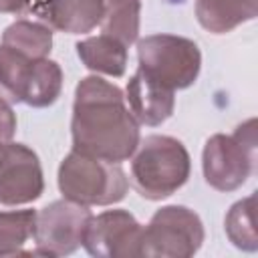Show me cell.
<instances>
[{
    "instance_id": "cell-7",
    "label": "cell",
    "mask_w": 258,
    "mask_h": 258,
    "mask_svg": "<svg viewBox=\"0 0 258 258\" xmlns=\"http://www.w3.org/2000/svg\"><path fill=\"white\" fill-rule=\"evenodd\" d=\"M204 224L185 206H165L143 226L139 256L149 258H189L204 244Z\"/></svg>"
},
{
    "instance_id": "cell-5",
    "label": "cell",
    "mask_w": 258,
    "mask_h": 258,
    "mask_svg": "<svg viewBox=\"0 0 258 258\" xmlns=\"http://www.w3.org/2000/svg\"><path fill=\"white\" fill-rule=\"evenodd\" d=\"M256 165V119L236 127L232 135H212L202 151L204 179L218 191H234L246 183Z\"/></svg>"
},
{
    "instance_id": "cell-11",
    "label": "cell",
    "mask_w": 258,
    "mask_h": 258,
    "mask_svg": "<svg viewBox=\"0 0 258 258\" xmlns=\"http://www.w3.org/2000/svg\"><path fill=\"white\" fill-rule=\"evenodd\" d=\"M22 16L50 30L87 34L103 18V0H28Z\"/></svg>"
},
{
    "instance_id": "cell-10",
    "label": "cell",
    "mask_w": 258,
    "mask_h": 258,
    "mask_svg": "<svg viewBox=\"0 0 258 258\" xmlns=\"http://www.w3.org/2000/svg\"><path fill=\"white\" fill-rule=\"evenodd\" d=\"M44 191L38 155L24 143H10L0 153V206H24Z\"/></svg>"
},
{
    "instance_id": "cell-15",
    "label": "cell",
    "mask_w": 258,
    "mask_h": 258,
    "mask_svg": "<svg viewBox=\"0 0 258 258\" xmlns=\"http://www.w3.org/2000/svg\"><path fill=\"white\" fill-rule=\"evenodd\" d=\"M139 16L141 0H103V18L99 26L103 34L129 46L139 36Z\"/></svg>"
},
{
    "instance_id": "cell-2",
    "label": "cell",
    "mask_w": 258,
    "mask_h": 258,
    "mask_svg": "<svg viewBox=\"0 0 258 258\" xmlns=\"http://www.w3.org/2000/svg\"><path fill=\"white\" fill-rule=\"evenodd\" d=\"M191 159L185 145L171 135L139 139L131 155L129 183L145 200L157 202L175 194L189 177Z\"/></svg>"
},
{
    "instance_id": "cell-6",
    "label": "cell",
    "mask_w": 258,
    "mask_h": 258,
    "mask_svg": "<svg viewBox=\"0 0 258 258\" xmlns=\"http://www.w3.org/2000/svg\"><path fill=\"white\" fill-rule=\"evenodd\" d=\"M139 69L171 91L187 89L202 69V52L191 38L177 34H149L137 40Z\"/></svg>"
},
{
    "instance_id": "cell-8",
    "label": "cell",
    "mask_w": 258,
    "mask_h": 258,
    "mask_svg": "<svg viewBox=\"0 0 258 258\" xmlns=\"http://www.w3.org/2000/svg\"><path fill=\"white\" fill-rule=\"evenodd\" d=\"M93 214L87 206L71 200H56L36 212L34 220V254L67 256L83 246V238Z\"/></svg>"
},
{
    "instance_id": "cell-20",
    "label": "cell",
    "mask_w": 258,
    "mask_h": 258,
    "mask_svg": "<svg viewBox=\"0 0 258 258\" xmlns=\"http://www.w3.org/2000/svg\"><path fill=\"white\" fill-rule=\"evenodd\" d=\"M28 0H0V14H24Z\"/></svg>"
},
{
    "instance_id": "cell-3",
    "label": "cell",
    "mask_w": 258,
    "mask_h": 258,
    "mask_svg": "<svg viewBox=\"0 0 258 258\" xmlns=\"http://www.w3.org/2000/svg\"><path fill=\"white\" fill-rule=\"evenodd\" d=\"M58 189L81 206H111L125 198L129 179L119 163L71 151L58 165Z\"/></svg>"
},
{
    "instance_id": "cell-12",
    "label": "cell",
    "mask_w": 258,
    "mask_h": 258,
    "mask_svg": "<svg viewBox=\"0 0 258 258\" xmlns=\"http://www.w3.org/2000/svg\"><path fill=\"white\" fill-rule=\"evenodd\" d=\"M175 91L163 87L141 69L129 79L125 89V103L139 125H161L175 109Z\"/></svg>"
},
{
    "instance_id": "cell-9",
    "label": "cell",
    "mask_w": 258,
    "mask_h": 258,
    "mask_svg": "<svg viewBox=\"0 0 258 258\" xmlns=\"http://www.w3.org/2000/svg\"><path fill=\"white\" fill-rule=\"evenodd\" d=\"M143 226L127 210H107L91 218L83 246L97 258L139 256Z\"/></svg>"
},
{
    "instance_id": "cell-14",
    "label": "cell",
    "mask_w": 258,
    "mask_h": 258,
    "mask_svg": "<svg viewBox=\"0 0 258 258\" xmlns=\"http://www.w3.org/2000/svg\"><path fill=\"white\" fill-rule=\"evenodd\" d=\"M77 54L81 62L97 73V75H107V77H123L127 69V46L119 42L113 36L107 34H97L89 36L81 42H77Z\"/></svg>"
},
{
    "instance_id": "cell-17",
    "label": "cell",
    "mask_w": 258,
    "mask_h": 258,
    "mask_svg": "<svg viewBox=\"0 0 258 258\" xmlns=\"http://www.w3.org/2000/svg\"><path fill=\"white\" fill-rule=\"evenodd\" d=\"M34 210H10L0 212V256L32 254L24 250V244L34 232Z\"/></svg>"
},
{
    "instance_id": "cell-18",
    "label": "cell",
    "mask_w": 258,
    "mask_h": 258,
    "mask_svg": "<svg viewBox=\"0 0 258 258\" xmlns=\"http://www.w3.org/2000/svg\"><path fill=\"white\" fill-rule=\"evenodd\" d=\"M254 210H256V196L250 194L248 198L236 202L224 220L226 236L230 242L246 252H254L258 248V236L254 228Z\"/></svg>"
},
{
    "instance_id": "cell-19",
    "label": "cell",
    "mask_w": 258,
    "mask_h": 258,
    "mask_svg": "<svg viewBox=\"0 0 258 258\" xmlns=\"http://www.w3.org/2000/svg\"><path fill=\"white\" fill-rule=\"evenodd\" d=\"M14 131H16V115L10 103L0 99V153L12 143Z\"/></svg>"
},
{
    "instance_id": "cell-1",
    "label": "cell",
    "mask_w": 258,
    "mask_h": 258,
    "mask_svg": "<svg viewBox=\"0 0 258 258\" xmlns=\"http://www.w3.org/2000/svg\"><path fill=\"white\" fill-rule=\"evenodd\" d=\"M73 149L105 161L129 159L139 143V123L131 115L123 91L97 77H85L75 89L71 117Z\"/></svg>"
},
{
    "instance_id": "cell-16",
    "label": "cell",
    "mask_w": 258,
    "mask_h": 258,
    "mask_svg": "<svg viewBox=\"0 0 258 258\" xmlns=\"http://www.w3.org/2000/svg\"><path fill=\"white\" fill-rule=\"evenodd\" d=\"M2 44L32 58H44L52 48V30L36 20L20 18L6 26L2 34Z\"/></svg>"
},
{
    "instance_id": "cell-4",
    "label": "cell",
    "mask_w": 258,
    "mask_h": 258,
    "mask_svg": "<svg viewBox=\"0 0 258 258\" xmlns=\"http://www.w3.org/2000/svg\"><path fill=\"white\" fill-rule=\"evenodd\" d=\"M62 91V71L58 62L26 56L0 44V99L24 103L28 107H48Z\"/></svg>"
},
{
    "instance_id": "cell-13",
    "label": "cell",
    "mask_w": 258,
    "mask_h": 258,
    "mask_svg": "<svg viewBox=\"0 0 258 258\" xmlns=\"http://www.w3.org/2000/svg\"><path fill=\"white\" fill-rule=\"evenodd\" d=\"M258 16V0H196V18L212 34H226Z\"/></svg>"
}]
</instances>
